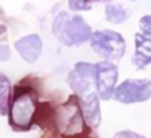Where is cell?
I'll return each instance as SVG.
<instances>
[{
  "label": "cell",
  "mask_w": 151,
  "mask_h": 138,
  "mask_svg": "<svg viewBox=\"0 0 151 138\" xmlns=\"http://www.w3.org/2000/svg\"><path fill=\"white\" fill-rule=\"evenodd\" d=\"M12 96V85L5 76H0V115L8 112V101Z\"/></svg>",
  "instance_id": "obj_11"
},
{
  "label": "cell",
  "mask_w": 151,
  "mask_h": 138,
  "mask_svg": "<svg viewBox=\"0 0 151 138\" xmlns=\"http://www.w3.org/2000/svg\"><path fill=\"white\" fill-rule=\"evenodd\" d=\"M96 78V68L94 65H89L85 62H78L75 65V68L70 72L68 75V85L73 91H76L78 94L89 91L91 81Z\"/></svg>",
  "instance_id": "obj_7"
},
{
  "label": "cell",
  "mask_w": 151,
  "mask_h": 138,
  "mask_svg": "<svg viewBox=\"0 0 151 138\" xmlns=\"http://www.w3.org/2000/svg\"><path fill=\"white\" fill-rule=\"evenodd\" d=\"M17 50L20 52V55L23 57L26 62L33 63L37 60V57L41 55V50H42V41H41L39 36L36 34H31V36H26L23 39L17 41L15 44Z\"/></svg>",
  "instance_id": "obj_9"
},
{
  "label": "cell",
  "mask_w": 151,
  "mask_h": 138,
  "mask_svg": "<svg viewBox=\"0 0 151 138\" xmlns=\"http://www.w3.org/2000/svg\"><path fill=\"white\" fill-rule=\"evenodd\" d=\"M114 138H145V137H141V135L135 133V132L125 130V132H119V133H115Z\"/></svg>",
  "instance_id": "obj_14"
},
{
  "label": "cell",
  "mask_w": 151,
  "mask_h": 138,
  "mask_svg": "<svg viewBox=\"0 0 151 138\" xmlns=\"http://www.w3.org/2000/svg\"><path fill=\"white\" fill-rule=\"evenodd\" d=\"M115 99L124 104L143 102L151 98V81L150 80H127L117 89H114Z\"/></svg>",
  "instance_id": "obj_5"
},
{
  "label": "cell",
  "mask_w": 151,
  "mask_h": 138,
  "mask_svg": "<svg viewBox=\"0 0 151 138\" xmlns=\"http://www.w3.org/2000/svg\"><path fill=\"white\" fill-rule=\"evenodd\" d=\"M128 17L127 10H125L124 7H120V5H107L106 7V18H107L109 21H112V23H122V21H125Z\"/></svg>",
  "instance_id": "obj_12"
},
{
  "label": "cell",
  "mask_w": 151,
  "mask_h": 138,
  "mask_svg": "<svg viewBox=\"0 0 151 138\" xmlns=\"http://www.w3.org/2000/svg\"><path fill=\"white\" fill-rule=\"evenodd\" d=\"M96 68V86H98V94L101 99H109L115 89V81H117V68L115 65L109 62H102L94 65Z\"/></svg>",
  "instance_id": "obj_6"
},
{
  "label": "cell",
  "mask_w": 151,
  "mask_h": 138,
  "mask_svg": "<svg viewBox=\"0 0 151 138\" xmlns=\"http://www.w3.org/2000/svg\"><path fill=\"white\" fill-rule=\"evenodd\" d=\"M49 128H54L60 138H86L89 127L83 117L80 101L76 96H70L67 102L59 107H52Z\"/></svg>",
  "instance_id": "obj_2"
},
{
  "label": "cell",
  "mask_w": 151,
  "mask_h": 138,
  "mask_svg": "<svg viewBox=\"0 0 151 138\" xmlns=\"http://www.w3.org/2000/svg\"><path fill=\"white\" fill-rule=\"evenodd\" d=\"M52 31L60 39V42L67 44V46L83 44L85 41H88L91 37V29L81 17L68 18L65 13H62L55 20Z\"/></svg>",
  "instance_id": "obj_3"
},
{
  "label": "cell",
  "mask_w": 151,
  "mask_h": 138,
  "mask_svg": "<svg viewBox=\"0 0 151 138\" xmlns=\"http://www.w3.org/2000/svg\"><path fill=\"white\" fill-rule=\"evenodd\" d=\"M91 2L93 0H68L72 10H86V8H91Z\"/></svg>",
  "instance_id": "obj_13"
},
{
  "label": "cell",
  "mask_w": 151,
  "mask_h": 138,
  "mask_svg": "<svg viewBox=\"0 0 151 138\" xmlns=\"http://www.w3.org/2000/svg\"><path fill=\"white\" fill-rule=\"evenodd\" d=\"M140 24H141V29H143L145 33L151 34V17H143L140 21Z\"/></svg>",
  "instance_id": "obj_15"
},
{
  "label": "cell",
  "mask_w": 151,
  "mask_h": 138,
  "mask_svg": "<svg viewBox=\"0 0 151 138\" xmlns=\"http://www.w3.org/2000/svg\"><path fill=\"white\" fill-rule=\"evenodd\" d=\"M39 109L37 91L24 85L13 89L8 101V124L17 132H28L36 124V114Z\"/></svg>",
  "instance_id": "obj_1"
},
{
  "label": "cell",
  "mask_w": 151,
  "mask_h": 138,
  "mask_svg": "<svg viewBox=\"0 0 151 138\" xmlns=\"http://www.w3.org/2000/svg\"><path fill=\"white\" fill-rule=\"evenodd\" d=\"M135 44H137V52H135V65L138 70L145 68L151 62V39L137 34L135 36Z\"/></svg>",
  "instance_id": "obj_10"
},
{
  "label": "cell",
  "mask_w": 151,
  "mask_h": 138,
  "mask_svg": "<svg viewBox=\"0 0 151 138\" xmlns=\"http://www.w3.org/2000/svg\"><path fill=\"white\" fill-rule=\"evenodd\" d=\"M91 46L98 55L109 60L120 59L125 52L124 37L114 31H98L91 34Z\"/></svg>",
  "instance_id": "obj_4"
},
{
  "label": "cell",
  "mask_w": 151,
  "mask_h": 138,
  "mask_svg": "<svg viewBox=\"0 0 151 138\" xmlns=\"http://www.w3.org/2000/svg\"><path fill=\"white\" fill-rule=\"evenodd\" d=\"M8 59H10L8 47L7 46H2V47H0V60H8Z\"/></svg>",
  "instance_id": "obj_16"
},
{
  "label": "cell",
  "mask_w": 151,
  "mask_h": 138,
  "mask_svg": "<svg viewBox=\"0 0 151 138\" xmlns=\"http://www.w3.org/2000/svg\"><path fill=\"white\" fill-rule=\"evenodd\" d=\"M4 31H5V26H2V24H0V34L4 33Z\"/></svg>",
  "instance_id": "obj_17"
},
{
  "label": "cell",
  "mask_w": 151,
  "mask_h": 138,
  "mask_svg": "<svg viewBox=\"0 0 151 138\" xmlns=\"http://www.w3.org/2000/svg\"><path fill=\"white\" fill-rule=\"evenodd\" d=\"M80 101V107H81L83 117L88 127L96 128L101 122V112H99V104H98V98L94 93H83L78 98Z\"/></svg>",
  "instance_id": "obj_8"
}]
</instances>
